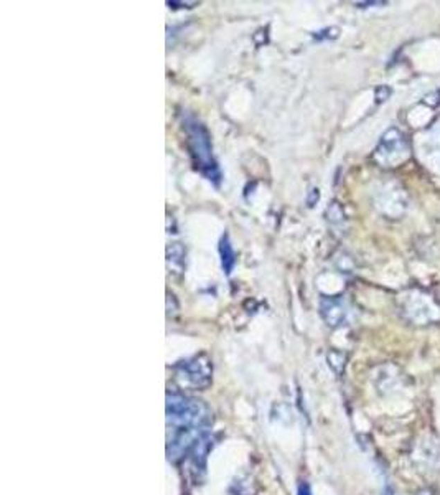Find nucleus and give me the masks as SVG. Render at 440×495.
Instances as JSON below:
<instances>
[{
  "instance_id": "obj_1",
  "label": "nucleus",
  "mask_w": 440,
  "mask_h": 495,
  "mask_svg": "<svg viewBox=\"0 0 440 495\" xmlns=\"http://www.w3.org/2000/svg\"><path fill=\"white\" fill-rule=\"evenodd\" d=\"M211 411L203 401L183 394H167V424L173 431L168 440V459L175 461L204 436L211 423Z\"/></svg>"
},
{
  "instance_id": "obj_2",
  "label": "nucleus",
  "mask_w": 440,
  "mask_h": 495,
  "mask_svg": "<svg viewBox=\"0 0 440 495\" xmlns=\"http://www.w3.org/2000/svg\"><path fill=\"white\" fill-rule=\"evenodd\" d=\"M183 128H185L186 136H188V146L195 167H197L208 180H211L213 184L218 185L221 180V173L220 168H218L215 157H213L211 137L208 129L200 123L197 117L191 114L183 116Z\"/></svg>"
},
{
  "instance_id": "obj_3",
  "label": "nucleus",
  "mask_w": 440,
  "mask_h": 495,
  "mask_svg": "<svg viewBox=\"0 0 440 495\" xmlns=\"http://www.w3.org/2000/svg\"><path fill=\"white\" fill-rule=\"evenodd\" d=\"M409 155V144L407 139L404 136L399 129L391 128L382 134L380 146L376 149V159L380 160L381 164L389 165H398L401 162L407 159Z\"/></svg>"
},
{
  "instance_id": "obj_4",
  "label": "nucleus",
  "mask_w": 440,
  "mask_h": 495,
  "mask_svg": "<svg viewBox=\"0 0 440 495\" xmlns=\"http://www.w3.org/2000/svg\"><path fill=\"white\" fill-rule=\"evenodd\" d=\"M178 375L186 383L195 386V388H204L211 383V362L206 355H197V357L186 360L178 365Z\"/></svg>"
},
{
  "instance_id": "obj_5",
  "label": "nucleus",
  "mask_w": 440,
  "mask_h": 495,
  "mask_svg": "<svg viewBox=\"0 0 440 495\" xmlns=\"http://www.w3.org/2000/svg\"><path fill=\"white\" fill-rule=\"evenodd\" d=\"M404 312L407 314L409 320L416 324H429L440 317V312L434 306V302L430 301V297L425 296V294L416 293V290L409 294Z\"/></svg>"
},
{
  "instance_id": "obj_6",
  "label": "nucleus",
  "mask_w": 440,
  "mask_h": 495,
  "mask_svg": "<svg viewBox=\"0 0 440 495\" xmlns=\"http://www.w3.org/2000/svg\"><path fill=\"white\" fill-rule=\"evenodd\" d=\"M322 315L326 320V324L332 325V327H338L346 320V307L343 304L342 299H335V297H325L322 301L320 306Z\"/></svg>"
},
{
  "instance_id": "obj_7",
  "label": "nucleus",
  "mask_w": 440,
  "mask_h": 495,
  "mask_svg": "<svg viewBox=\"0 0 440 495\" xmlns=\"http://www.w3.org/2000/svg\"><path fill=\"white\" fill-rule=\"evenodd\" d=\"M220 256H221V266H223L225 275L229 276L231 272H233L234 266H236V253H234V248L231 245L228 233H225L223 236H221Z\"/></svg>"
},
{
  "instance_id": "obj_8",
  "label": "nucleus",
  "mask_w": 440,
  "mask_h": 495,
  "mask_svg": "<svg viewBox=\"0 0 440 495\" xmlns=\"http://www.w3.org/2000/svg\"><path fill=\"white\" fill-rule=\"evenodd\" d=\"M168 256V263H172L173 268L182 269L183 268V258H185V250L178 245V243H173L172 246H168L167 250Z\"/></svg>"
},
{
  "instance_id": "obj_9",
  "label": "nucleus",
  "mask_w": 440,
  "mask_h": 495,
  "mask_svg": "<svg viewBox=\"0 0 440 495\" xmlns=\"http://www.w3.org/2000/svg\"><path fill=\"white\" fill-rule=\"evenodd\" d=\"M389 96H391V89L386 88V86H380V88L376 89V99H378V103L385 101V99H387Z\"/></svg>"
},
{
  "instance_id": "obj_10",
  "label": "nucleus",
  "mask_w": 440,
  "mask_h": 495,
  "mask_svg": "<svg viewBox=\"0 0 440 495\" xmlns=\"http://www.w3.org/2000/svg\"><path fill=\"white\" fill-rule=\"evenodd\" d=\"M170 7H175V6H180V8H191L193 6H197V2H177V0H170V2H167Z\"/></svg>"
},
{
  "instance_id": "obj_11",
  "label": "nucleus",
  "mask_w": 440,
  "mask_h": 495,
  "mask_svg": "<svg viewBox=\"0 0 440 495\" xmlns=\"http://www.w3.org/2000/svg\"><path fill=\"white\" fill-rule=\"evenodd\" d=\"M299 495H312V494H310V489H308L307 484L300 485V487H299Z\"/></svg>"
}]
</instances>
